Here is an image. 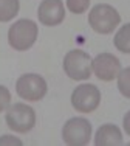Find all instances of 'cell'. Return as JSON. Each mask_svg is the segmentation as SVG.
I'll list each match as a JSON object with an SVG mask.
<instances>
[{"label": "cell", "mask_w": 130, "mask_h": 146, "mask_svg": "<svg viewBox=\"0 0 130 146\" xmlns=\"http://www.w3.org/2000/svg\"><path fill=\"white\" fill-rule=\"evenodd\" d=\"M124 131L130 135V110L125 113V117H124Z\"/></svg>", "instance_id": "obj_16"}, {"label": "cell", "mask_w": 130, "mask_h": 146, "mask_svg": "<svg viewBox=\"0 0 130 146\" xmlns=\"http://www.w3.org/2000/svg\"><path fill=\"white\" fill-rule=\"evenodd\" d=\"M16 90H17V95L22 100L39 101L47 93V82L40 75L26 73V75H22L17 79Z\"/></svg>", "instance_id": "obj_6"}, {"label": "cell", "mask_w": 130, "mask_h": 146, "mask_svg": "<svg viewBox=\"0 0 130 146\" xmlns=\"http://www.w3.org/2000/svg\"><path fill=\"white\" fill-rule=\"evenodd\" d=\"M93 72L101 81H113L121 72V62L112 53H101L93 59Z\"/></svg>", "instance_id": "obj_8"}, {"label": "cell", "mask_w": 130, "mask_h": 146, "mask_svg": "<svg viewBox=\"0 0 130 146\" xmlns=\"http://www.w3.org/2000/svg\"><path fill=\"white\" fill-rule=\"evenodd\" d=\"M9 103H11V93L6 87L0 86V112H3L5 109H8Z\"/></svg>", "instance_id": "obj_15"}, {"label": "cell", "mask_w": 130, "mask_h": 146, "mask_svg": "<svg viewBox=\"0 0 130 146\" xmlns=\"http://www.w3.org/2000/svg\"><path fill=\"white\" fill-rule=\"evenodd\" d=\"M115 47L118 48L122 53H130V23L127 25H122L119 31L116 33L115 39Z\"/></svg>", "instance_id": "obj_12"}, {"label": "cell", "mask_w": 130, "mask_h": 146, "mask_svg": "<svg viewBox=\"0 0 130 146\" xmlns=\"http://www.w3.org/2000/svg\"><path fill=\"white\" fill-rule=\"evenodd\" d=\"M19 0H0V22H8L14 19L19 13Z\"/></svg>", "instance_id": "obj_11"}, {"label": "cell", "mask_w": 130, "mask_h": 146, "mask_svg": "<svg viewBox=\"0 0 130 146\" xmlns=\"http://www.w3.org/2000/svg\"><path fill=\"white\" fill-rule=\"evenodd\" d=\"M37 25L36 22L30 19H20L8 31V42L14 50L25 51L33 47V44L37 39Z\"/></svg>", "instance_id": "obj_1"}, {"label": "cell", "mask_w": 130, "mask_h": 146, "mask_svg": "<svg viewBox=\"0 0 130 146\" xmlns=\"http://www.w3.org/2000/svg\"><path fill=\"white\" fill-rule=\"evenodd\" d=\"M39 20L47 27L59 25L65 17V9L60 0H43L37 9Z\"/></svg>", "instance_id": "obj_9"}, {"label": "cell", "mask_w": 130, "mask_h": 146, "mask_svg": "<svg viewBox=\"0 0 130 146\" xmlns=\"http://www.w3.org/2000/svg\"><path fill=\"white\" fill-rule=\"evenodd\" d=\"M96 146H118L122 145V134L116 124H102L95 135Z\"/></svg>", "instance_id": "obj_10"}, {"label": "cell", "mask_w": 130, "mask_h": 146, "mask_svg": "<svg viewBox=\"0 0 130 146\" xmlns=\"http://www.w3.org/2000/svg\"><path fill=\"white\" fill-rule=\"evenodd\" d=\"M67 6L74 14H82L90 6V0H67Z\"/></svg>", "instance_id": "obj_14"}, {"label": "cell", "mask_w": 130, "mask_h": 146, "mask_svg": "<svg viewBox=\"0 0 130 146\" xmlns=\"http://www.w3.org/2000/svg\"><path fill=\"white\" fill-rule=\"evenodd\" d=\"M101 103V92L93 84H81L71 93V104L77 112H93Z\"/></svg>", "instance_id": "obj_7"}, {"label": "cell", "mask_w": 130, "mask_h": 146, "mask_svg": "<svg viewBox=\"0 0 130 146\" xmlns=\"http://www.w3.org/2000/svg\"><path fill=\"white\" fill-rule=\"evenodd\" d=\"M6 124L16 132H28L36 124V112L31 106L23 103H16L6 112Z\"/></svg>", "instance_id": "obj_4"}, {"label": "cell", "mask_w": 130, "mask_h": 146, "mask_svg": "<svg viewBox=\"0 0 130 146\" xmlns=\"http://www.w3.org/2000/svg\"><path fill=\"white\" fill-rule=\"evenodd\" d=\"M62 138L70 146H85L91 138V124L88 120L81 117L70 118L64 124Z\"/></svg>", "instance_id": "obj_5"}, {"label": "cell", "mask_w": 130, "mask_h": 146, "mask_svg": "<svg viewBox=\"0 0 130 146\" xmlns=\"http://www.w3.org/2000/svg\"><path fill=\"white\" fill-rule=\"evenodd\" d=\"M121 22V16L113 6L101 3L91 8L88 14V23L96 33L99 34H108L112 33Z\"/></svg>", "instance_id": "obj_2"}, {"label": "cell", "mask_w": 130, "mask_h": 146, "mask_svg": "<svg viewBox=\"0 0 130 146\" xmlns=\"http://www.w3.org/2000/svg\"><path fill=\"white\" fill-rule=\"evenodd\" d=\"M118 89L125 98H130V67L119 72V75H118Z\"/></svg>", "instance_id": "obj_13"}, {"label": "cell", "mask_w": 130, "mask_h": 146, "mask_svg": "<svg viewBox=\"0 0 130 146\" xmlns=\"http://www.w3.org/2000/svg\"><path fill=\"white\" fill-rule=\"evenodd\" d=\"M64 70L74 81L88 79L93 70V59L82 50H71L64 58Z\"/></svg>", "instance_id": "obj_3"}]
</instances>
